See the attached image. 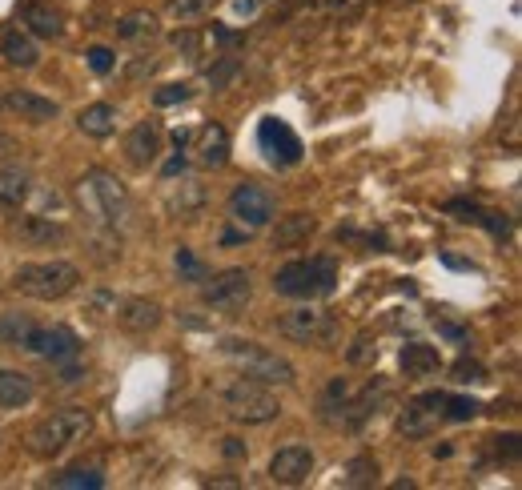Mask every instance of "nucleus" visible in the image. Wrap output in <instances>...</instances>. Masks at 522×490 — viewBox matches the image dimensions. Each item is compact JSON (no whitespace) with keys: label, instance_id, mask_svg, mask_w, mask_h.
I'll return each instance as SVG.
<instances>
[{"label":"nucleus","instance_id":"nucleus-6","mask_svg":"<svg viewBox=\"0 0 522 490\" xmlns=\"http://www.w3.org/2000/svg\"><path fill=\"white\" fill-rule=\"evenodd\" d=\"M221 406L233 422H245V426H266L282 414V402L274 394V386L257 382V378H233L225 390H221Z\"/></svg>","mask_w":522,"mask_h":490},{"label":"nucleus","instance_id":"nucleus-18","mask_svg":"<svg viewBox=\"0 0 522 490\" xmlns=\"http://www.w3.org/2000/svg\"><path fill=\"white\" fill-rule=\"evenodd\" d=\"M165 205H169L173 217H181V221H197V217L205 213V205H209V189H205L197 177H185V173H181V181H173Z\"/></svg>","mask_w":522,"mask_h":490},{"label":"nucleus","instance_id":"nucleus-19","mask_svg":"<svg viewBox=\"0 0 522 490\" xmlns=\"http://www.w3.org/2000/svg\"><path fill=\"white\" fill-rule=\"evenodd\" d=\"M398 366H402V374H406V378L426 382V378H438V370H442V354H438V346H426V342H406V346H402V354H398Z\"/></svg>","mask_w":522,"mask_h":490},{"label":"nucleus","instance_id":"nucleus-27","mask_svg":"<svg viewBox=\"0 0 522 490\" xmlns=\"http://www.w3.org/2000/svg\"><path fill=\"white\" fill-rule=\"evenodd\" d=\"M77 129L85 133V137H109L113 129H117V109L109 105V101H97V105H85L81 109V117H77Z\"/></svg>","mask_w":522,"mask_h":490},{"label":"nucleus","instance_id":"nucleus-13","mask_svg":"<svg viewBox=\"0 0 522 490\" xmlns=\"http://www.w3.org/2000/svg\"><path fill=\"white\" fill-rule=\"evenodd\" d=\"M314 450L306 446V442H290V446H282L274 458H270V478L278 482V486H302L310 474H314Z\"/></svg>","mask_w":522,"mask_h":490},{"label":"nucleus","instance_id":"nucleus-43","mask_svg":"<svg viewBox=\"0 0 522 490\" xmlns=\"http://www.w3.org/2000/svg\"><path fill=\"white\" fill-rule=\"evenodd\" d=\"M85 57H89V69H93L97 77H109V73L117 69V53H113V49H105V45H93Z\"/></svg>","mask_w":522,"mask_h":490},{"label":"nucleus","instance_id":"nucleus-45","mask_svg":"<svg viewBox=\"0 0 522 490\" xmlns=\"http://www.w3.org/2000/svg\"><path fill=\"white\" fill-rule=\"evenodd\" d=\"M438 334L450 338V342H466V330H462V326H450V322H438Z\"/></svg>","mask_w":522,"mask_h":490},{"label":"nucleus","instance_id":"nucleus-49","mask_svg":"<svg viewBox=\"0 0 522 490\" xmlns=\"http://www.w3.org/2000/svg\"><path fill=\"white\" fill-rule=\"evenodd\" d=\"M177 173H185V157H173V161L165 165V177H177Z\"/></svg>","mask_w":522,"mask_h":490},{"label":"nucleus","instance_id":"nucleus-17","mask_svg":"<svg viewBox=\"0 0 522 490\" xmlns=\"http://www.w3.org/2000/svg\"><path fill=\"white\" fill-rule=\"evenodd\" d=\"M386 394H390V386L382 382V378H374L362 394H350V402L342 406V414H338V422L346 426V430H362L374 414H378V406L386 402Z\"/></svg>","mask_w":522,"mask_h":490},{"label":"nucleus","instance_id":"nucleus-20","mask_svg":"<svg viewBox=\"0 0 522 490\" xmlns=\"http://www.w3.org/2000/svg\"><path fill=\"white\" fill-rule=\"evenodd\" d=\"M21 21L29 25L33 37H45V41H61L65 37V17L49 5V0H25V5H21Z\"/></svg>","mask_w":522,"mask_h":490},{"label":"nucleus","instance_id":"nucleus-25","mask_svg":"<svg viewBox=\"0 0 522 490\" xmlns=\"http://www.w3.org/2000/svg\"><path fill=\"white\" fill-rule=\"evenodd\" d=\"M0 57H5L13 69H37L41 65V45L29 33L9 29L5 37H0Z\"/></svg>","mask_w":522,"mask_h":490},{"label":"nucleus","instance_id":"nucleus-41","mask_svg":"<svg viewBox=\"0 0 522 490\" xmlns=\"http://www.w3.org/2000/svg\"><path fill=\"white\" fill-rule=\"evenodd\" d=\"M173 49H177V53H185L189 61H197V57H201V33H197V29H189V25H181V29L173 33Z\"/></svg>","mask_w":522,"mask_h":490},{"label":"nucleus","instance_id":"nucleus-5","mask_svg":"<svg viewBox=\"0 0 522 490\" xmlns=\"http://www.w3.org/2000/svg\"><path fill=\"white\" fill-rule=\"evenodd\" d=\"M217 350L229 362H237L245 378H257V382H266V386H294L298 382V370H294L290 358H282V354H274L266 346H257L249 338H221Z\"/></svg>","mask_w":522,"mask_h":490},{"label":"nucleus","instance_id":"nucleus-46","mask_svg":"<svg viewBox=\"0 0 522 490\" xmlns=\"http://www.w3.org/2000/svg\"><path fill=\"white\" fill-rule=\"evenodd\" d=\"M17 153H21V149H17V141L0 133V161H9V157H17Z\"/></svg>","mask_w":522,"mask_h":490},{"label":"nucleus","instance_id":"nucleus-31","mask_svg":"<svg viewBox=\"0 0 522 490\" xmlns=\"http://www.w3.org/2000/svg\"><path fill=\"white\" fill-rule=\"evenodd\" d=\"M213 9H217V0H169V5H165V13H169L177 25H197V21H205Z\"/></svg>","mask_w":522,"mask_h":490},{"label":"nucleus","instance_id":"nucleus-1","mask_svg":"<svg viewBox=\"0 0 522 490\" xmlns=\"http://www.w3.org/2000/svg\"><path fill=\"white\" fill-rule=\"evenodd\" d=\"M77 205L97 229L125 233L133 225V197H129L125 181L109 169H89L77 181Z\"/></svg>","mask_w":522,"mask_h":490},{"label":"nucleus","instance_id":"nucleus-28","mask_svg":"<svg viewBox=\"0 0 522 490\" xmlns=\"http://www.w3.org/2000/svg\"><path fill=\"white\" fill-rule=\"evenodd\" d=\"M398 430H402L406 438H430V434L438 430V414L414 398V402H410V406L398 414Z\"/></svg>","mask_w":522,"mask_h":490},{"label":"nucleus","instance_id":"nucleus-3","mask_svg":"<svg viewBox=\"0 0 522 490\" xmlns=\"http://www.w3.org/2000/svg\"><path fill=\"white\" fill-rule=\"evenodd\" d=\"M338 290V266L334 258H294L274 274V294L298 298V302H318Z\"/></svg>","mask_w":522,"mask_h":490},{"label":"nucleus","instance_id":"nucleus-29","mask_svg":"<svg viewBox=\"0 0 522 490\" xmlns=\"http://www.w3.org/2000/svg\"><path fill=\"white\" fill-rule=\"evenodd\" d=\"M350 382L346 378H330V386L322 390V398H318V418L322 422H338V414H342V406L350 402Z\"/></svg>","mask_w":522,"mask_h":490},{"label":"nucleus","instance_id":"nucleus-11","mask_svg":"<svg viewBox=\"0 0 522 490\" xmlns=\"http://www.w3.org/2000/svg\"><path fill=\"white\" fill-rule=\"evenodd\" d=\"M21 350H29V354H37V358H45L53 366H61V362H73L81 354V338L69 326H33V334L25 338Z\"/></svg>","mask_w":522,"mask_h":490},{"label":"nucleus","instance_id":"nucleus-10","mask_svg":"<svg viewBox=\"0 0 522 490\" xmlns=\"http://www.w3.org/2000/svg\"><path fill=\"white\" fill-rule=\"evenodd\" d=\"M257 145H261V153L270 157V165H278V169H294L306 157L302 137L282 117H266V121L257 125Z\"/></svg>","mask_w":522,"mask_h":490},{"label":"nucleus","instance_id":"nucleus-44","mask_svg":"<svg viewBox=\"0 0 522 490\" xmlns=\"http://www.w3.org/2000/svg\"><path fill=\"white\" fill-rule=\"evenodd\" d=\"M213 41H217L221 49H233V45H245V33H229V29H221V25L213 21Z\"/></svg>","mask_w":522,"mask_h":490},{"label":"nucleus","instance_id":"nucleus-34","mask_svg":"<svg viewBox=\"0 0 522 490\" xmlns=\"http://www.w3.org/2000/svg\"><path fill=\"white\" fill-rule=\"evenodd\" d=\"M378 482V458L374 454H358L346 462V474H342V486H374Z\"/></svg>","mask_w":522,"mask_h":490},{"label":"nucleus","instance_id":"nucleus-36","mask_svg":"<svg viewBox=\"0 0 522 490\" xmlns=\"http://www.w3.org/2000/svg\"><path fill=\"white\" fill-rule=\"evenodd\" d=\"M173 266H177L181 282H189V286H201V282L209 278V266H205L201 258H193L189 250H177V254H173Z\"/></svg>","mask_w":522,"mask_h":490},{"label":"nucleus","instance_id":"nucleus-15","mask_svg":"<svg viewBox=\"0 0 522 490\" xmlns=\"http://www.w3.org/2000/svg\"><path fill=\"white\" fill-rule=\"evenodd\" d=\"M13 237L21 245H29V250H53V245H61L69 237V229L53 217H41V213H25L13 221Z\"/></svg>","mask_w":522,"mask_h":490},{"label":"nucleus","instance_id":"nucleus-40","mask_svg":"<svg viewBox=\"0 0 522 490\" xmlns=\"http://www.w3.org/2000/svg\"><path fill=\"white\" fill-rule=\"evenodd\" d=\"M450 374H454V382L458 386H474V382H486V370H482V362H474V358H458L454 366H450Z\"/></svg>","mask_w":522,"mask_h":490},{"label":"nucleus","instance_id":"nucleus-23","mask_svg":"<svg viewBox=\"0 0 522 490\" xmlns=\"http://www.w3.org/2000/svg\"><path fill=\"white\" fill-rule=\"evenodd\" d=\"M274 225V221H270ZM318 221L310 213H290V217H278L274 225V250H302V245L314 237Z\"/></svg>","mask_w":522,"mask_h":490},{"label":"nucleus","instance_id":"nucleus-51","mask_svg":"<svg viewBox=\"0 0 522 490\" xmlns=\"http://www.w3.org/2000/svg\"><path fill=\"white\" fill-rule=\"evenodd\" d=\"M326 5H330V9H346V5H350V0H326Z\"/></svg>","mask_w":522,"mask_h":490},{"label":"nucleus","instance_id":"nucleus-32","mask_svg":"<svg viewBox=\"0 0 522 490\" xmlns=\"http://www.w3.org/2000/svg\"><path fill=\"white\" fill-rule=\"evenodd\" d=\"M33 318L29 314H13V310H5V314H0V342H5V346H25V338L33 334Z\"/></svg>","mask_w":522,"mask_h":490},{"label":"nucleus","instance_id":"nucleus-39","mask_svg":"<svg viewBox=\"0 0 522 490\" xmlns=\"http://www.w3.org/2000/svg\"><path fill=\"white\" fill-rule=\"evenodd\" d=\"M374 358H378V342H374L370 334H358L354 346L346 350V362H350V366H370Z\"/></svg>","mask_w":522,"mask_h":490},{"label":"nucleus","instance_id":"nucleus-8","mask_svg":"<svg viewBox=\"0 0 522 490\" xmlns=\"http://www.w3.org/2000/svg\"><path fill=\"white\" fill-rule=\"evenodd\" d=\"M249 298H253V278H249V270H241V266L221 270V274H209V278L201 282V302H205L209 310H217V314H237V310L249 306Z\"/></svg>","mask_w":522,"mask_h":490},{"label":"nucleus","instance_id":"nucleus-48","mask_svg":"<svg viewBox=\"0 0 522 490\" xmlns=\"http://www.w3.org/2000/svg\"><path fill=\"white\" fill-rule=\"evenodd\" d=\"M257 5H261V0H233V9H237L241 17H253V13H257Z\"/></svg>","mask_w":522,"mask_h":490},{"label":"nucleus","instance_id":"nucleus-35","mask_svg":"<svg viewBox=\"0 0 522 490\" xmlns=\"http://www.w3.org/2000/svg\"><path fill=\"white\" fill-rule=\"evenodd\" d=\"M237 73H241V61H237L233 53H221V57L213 61V69L205 73V81H209L213 93H225V89L237 81Z\"/></svg>","mask_w":522,"mask_h":490},{"label":"nucleus","instance_id":"nucleus-30","mask_svg":"<svg viewBox=\"0 0 522 490\" xmlns=\"http://www.w3.org/2000/svg\"><path fill=\"white\" fill-rule=\"evenodd\" d=\"M49 486H69V490H101L105 486V474L97 466H73V470H61L49 478Z\"/></svg>","mask_w":522,"mask_h":490},{"label":"nucleus","instance_id":"nucleus-12","mask_svg":"<svg viewBox=\"0 0 522 490\" xmlns=\"http://www.w3.org/2000/svg\"><path fill=\"white\" fill-rule=\"evenodd\" d=\"M161 145H165V129H161V121L145 117V121H137V125L125 133V161H129L133 169H149V165H157Z\"/></svg>","mask_w":522,"mask_h":490},{"label":"nucleus","instance_id":"nucleus-2","mask_svg":"<svg viewBox=\"0 0 522 490\" xmlns=\"http://www.w3.org/2000/svg\"><path fill=\"white\" fill-rule=\"evenodd\" d=\"M89 430H93V414L85 406H65V410H53L49 418H41L29 430L25 446L37 458H61L65 450H73L77 442H85Z\"/></svg>","mask_w":522,"mask_h":490},{"label":"nucleus","instance_id":"nucleus-14","mask_svg":"<svg viewBox=\"0 0 522 490\" xmlns=\"http://www.w3.org/2000/svg\"><path fill=\"white\" fill-rule=\"evenodd\" d=\"M0 113H13L29 125H45V121H57L61 105L41 93H29V89H9V93H0Z\"/></svg>","mask_w":522,"mask_h":490},{"label":"nucleus","instance_id":"nucleus-24","mask_svg":"<svg viewBox=\"0 0 522 490\" xmlns=\"http://www.w3.org/2000/svg\"><path fill=\"white\" fill-rule=\"evenodd\" d=\"M29 197H33V177L21 165L0 169V213H17Z\"/></svg>","mask_w":522,"mask_h":490},{"label":"nucleus","instance_id":"nucleus-16","mask_svg":"<svg viewBox=\"0 0 522 490\" xmlns=\"http://www.w3.org/2000/svg\"><path fill=\"white\" fill-rule=\"evenodd\" d=\"M113 314H117V326H121L125 334H149V330H157L161 318H165L161 302H153V298H121Z\"/></svg>","mask_w":522,"mask_h":490},{"label":"nucleus","instance_id":"nucleus-21","mask_svg":"<svg viewBox=\"0 0 522 490\" xmlns=\"http://www.w3.org/2000/svg\"><path fill=\"white\" fill-rule=\"evenodd\" d=\"M193 153H197V161L205 165V169H221L225 161H229V133L217 125V121H205L197 133H193Z\"/></svg>","mask_w":522,"mask_h":490},{"label":"nucleus","instance_id":"nucleus-4","mask_svg":"<svg viewBox=\"0 0 522 490\" xmlns=\"http://www.w3.org/2000/svg\"><path fill=\"white\" fill-rule=\"evenodd\" d=\"M17 294L25 298H37V302H61L69 298L77 286H81V270L65 258H53V262H25L13 270V282H9Z\"/></svg>","mask_w":522,"mask_h":490},{"label":"nucleus","instance_id":"nucleus-50","mask_svg":"<svg viewBox=\"0 0 522 490\" xmlns=\"http://www.w3.org/2000/svg\"><path fill=\"white\" fill-rule=\"evenodd\" d=\"M225 454H229V458H241L245 450H241V442H237V438H225Z\"/></svg>","mask_w":522,"mask_h":490},{"label":"nucleus","instance_id":"nucleus-9","mask_svg":"<svg viewBox=\"0 0 522 490\" xmlns=\"http://www.w3.org/2000/svg\"><path fill=\"white\" fill-rule=\"evenodd\" d=\"M274 330L298 346H330L334 334H338V322L314 306H298V310H286L274 318Z\"/></svg>","mask_w":522,"mask_h":490},{"label":"nucleus","instance_id":"nucleus-26","mask_svg":"<svg viewBox=\"0 0 522 490\" xmlns=\"http://www.w3.org/2000/svg\"><path fill=\"white\" fill-rule=\"evenodd\" d=\"M117 41H125V45H153L157 37H161V21H157V13H129V17H121L117 25Z\"/></svg>","mask_w":522,"mask_h":490},{"label":"nucleus","instance_id":"nucleus-47","mask_svg":"<svg viewBox=\"0 0 522 490\" xmlns=\"http://www.w3.org/2000/svg\"><path fill=\"white\" fill-rule=\"evenodd\" d=\"M61 366H65V362H61ZM81 374H85L81 366H65V370H61V382H65V386H73V382H81Z\"/></svg>","mask_w":522,"mask_h":490},{"label":"nucleus","instance_id":"nucleus-7","mask_svg":"<svg viewBox=\"0 0 522 490\" xmlns=\"http://www.w3.org/2000/svg\"><path fill=\"white\" fill-rule=\"evenodd\" d=\"M229 217L245 233H257V229H266L278 217V197L266 185H257V181H241L229 193Z\"/></svg>","mask_w":522,"mask_h":490},{"label":"nucleus","instance_id":"nucleus-38","mask_svg":"<svg viewBox=\"0 0 522 490\" xmlns=\"http://www.w3.org/2000/svg\"><path fill=\"white\" fill-rule=\"evenodd\" d=\"M157 65H161V61H157L153 53H141V57H133V61L125 65V73H121V77H125L129 85H137V81H149V77L157 73Z\"/></svg>","mask_w":522,"mask_h":490},{"label":"nucleus","instance_id":"nucleus-42","mask_svg":"<svg viewBox=\"0 0 522 490\" xmlns=\"http://www.w3.org/2000/svg\"><path fill=\"white\" fill-rule=\"evenodd\" d=\"M490 442H494V462L518 466V454H522V446H518V434H498V438H490Z\"/></svg>","mask_w":522,"mask_h":490},{"label":"nucleus","instance_id":"nucleus-52","mask_svg":"<svg viewBox=\"0 0 522 490\" xmlns=\"http://www.w3.org/2000/svg\"><path fill=\"white\" fill-rule=\"evenodd\" d=\"M410 5H414V0H410Z\"/></svg>","mask_w":522,"mask_h":490},{"label":"nucleus","instance_id":"nucleus-33","mask_svg":"<svg viewBox=\"0 0 522 490\" xmlns=\"http://www.w3.org/2000/svg\"><path fill=\"white\" fill-rule=\"evenodd\" d=\"M486 406L478 402V398H466V394H446L442 398V410H438V418H446V422H470V418H478Z\"/></svg>","mask_w":522,"mask_h":490},{"label":"nucleus","instance_id":"nucleus-22","mask_svg":"<svg viewBox=\"0 0 522 490\" xmlns=\"http://www.w3.org/2000/svg\"><path fill=\"white\" fill-rule=\"evenodd\" d=\"M33 398H37L33 374L0 366V410H21V406H29Z\"/></svg>","mask_w":522,"mask_h":490},{"label":"nucleus","instance_id":"nucleus-37","mask_svg":"<svg viewBox=\"0 0 522 490\" xmlns=\"http://www.w3.org/2000/svg\"><path fill=\"white\" fill-rule=\"evenodd\" d=\"M193 97V89L185 85V81H173V85H161L157 93H153V105L157 109H173V105H185Z\"/></svg>","mask_w":522,"mask_h":490}]
</instances>
